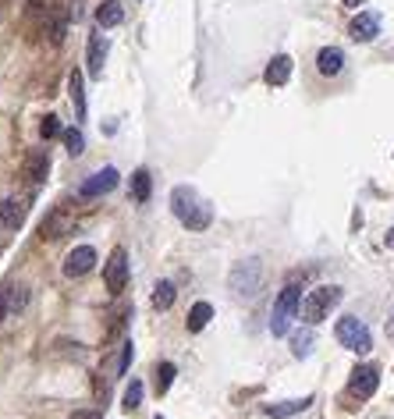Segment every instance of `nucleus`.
Returning <instances> with one entry per match:
<instances>
[{
    "mask_svg": "<svg viewBox=\"0 0 394 419\" xmlns=\"http://www.w3.org/2000/svg\"><path fill=\"white\" fill-rule=\"evenodd\" d=\"M171 210H175V217H178L189 231H206L210 221H213V210H210V206L199 199V192L189 188V185H178V188L171 192Z\"/></svg>",
    "mask_w": 394,
    "mask_h": 419,
    "instance_id": "f257e3e1",
    "label": "nucleus"
},
{
    "mask_svg": "<svg viewBox=\"0 0 394 419\" xmlns=\"http://www.w3.org/2000/svg\"><path fill=\"white\" fill-rule=\"evenodd\" d=\"M299 309H302V291H299V284H288L285 291L277 295V302H273V312H270V334H273V338H285Z\"/></svg>",
    "mask_w": 394,
    "mask_h": 419,
    "instance_id": "f03ea898",
    "label": "nucleus"
},
{
    "mask_svg": "<svg viewBox=\"0 0 394 419\" xmlns=\"http://www.w3.org/2000/svg\"><path fill=\"white\" fill-rule=\"evenodd\" d=\"M341 302V288L337 284H323V288H316V291H309V298L302 302V320L306 324H320V320H327V312Z\"/></svg>",
    "mask_w": 394,
    "mask_h": 419,
    "instance_id": "7ed1b4c3",
    "label": "nucleus"
},
{
    "mask_svg": "<svg viewBox=\"0 0 394 419\" xmlns=\"http://www.w3.org/2000/svg\"><path fill=\"white\" fill-rule=\"evenodd\" d=\"M334 334H337V341H341L348 352H369L373 348V334H369V327L359 320V317H341L337 320V327H334Z\"/></svg>",
    "mask_w": 394,
    "mask_h": 419,
    "instance_id": "20e7f679",
    "label": "nucleus"
},
{
    "mask_svg": "<svg viewBox=\"0 0 394 419\" xmlns=\"http://www.w3.org/2000/svg\"><path fill=\"white\" fill-rule=\"evenodd\" d=\"M263 284V263L259 259H242V263H235L231 270V291L242 295V298H252Z\"/></svg>",
    "mask_w": 394,
    "mask_h": 419,
    "instance_id": "39448f33",
    "label": "nucleus"
},
{
    "mask_svg": "<svg viewBox=\"0 0 394 419\" xmlns=\"http://www.w3.org/2000/svg\"><path fill=\"white\" fill-rule=\"evenodd\" d=\"M103 281H107V291H110V295H121V291H125V284H128V252H125L121 245L107 256Z\"/></svg>",
    "mask_w": 394,
    "mask_h": 419,
    "instance_id": "423d86ee",
    "label": "nucleus"
},
{
    "mask_svg": "<svg viewBox=\"0 0 394 419\" xmlns=\"http://www.w3.org/2000/svg\"><path fill=\"white\" fill-rule=\"evenodd\" d=\"M118 181H121V174H118L114 167H103V171H96V174H89V178L82 181L79 195H82V199H96V195H107V192H114V188H118Z\"/></svg>",
    "mask_w": 394,
    "mask_h": 419,
    "instance_id": "0eeeda50",
    "label": "nucleus"
},
{
    "mask_svg": "<svg viewBox=\"0 0 394 419\" xmlns=\"http://www.w3.org/2000/svg\"><path fill=\"white\" fill-rule=\"evenodd\" d=\"M380 387V370L376 366H355L348 377V391L355 398H373V391Z\"/></svg>",
    "mask_w": 394,
    "mask_h": 419,
    "instance_id": "6e6552de",
    "label": "nucleus"
},
{
    "mask_svg": "<svg viewBox=\"0 0 394 419\" xmlns=\"http://www.w3.org/2000/svg\"><path fill=\"white\" fill-rule=\"evenodd\" d=\"M93 263H96V249L93 245H79L64 259V277H86L93 270Z\"/></svg>",
    "mask_w": 394,
    "mask_h": 419,
    "instance_id": "1a4fd4ad",
    "label": "nucleus"
},
{
    "mask_svg": "<svg viewBox=\"0 0 394 419\" xmlns=\"http://www.w3.org/2000/svg\"><path fill=\"white\" fill-rule=\"evenodd\" d=\"M348 32H352V39H355V43H369V39H376V36H380V15H373V11L355 15Z\"/></svg>",
    "mask_w": 394,
    "mask_h": 419,
    "instance_id": "9d476101",
    "label": "nucleus"
},
{
    "mask_svg": "<svg viewBox=\"0 0 394 419\" xmlns=\"http://www.w3.org/2000/svg\"><path fill=\"white\" fill-rule=\"evenodd\" d=\"M266 85H288V78H292V57L288 54H277L270 64H266Z\"/></svg>",
    "mask_w": 394,
    "mask_h": 419,
    "instance_id": "9b49d317",
    "label": "nucleus"
},
{
    "mask_svg": "<svg viewBox=\"0 0 394 419\" xmlns=\"http://www.w3.org/2000/svg\"><path fill=\"white\" fill-rule=\"evenodd\" d=\"M46 171H50V153H46V149H32L29 160H25V178H29L32 185H39V181L46 178Z\"/></svg>",
    "mask_w": 394,
    "mask_h": 419,
    "instance_id": "f8f14e48",
    "label": "nucleus"
},
{
    "mask_svg": "<svg viewBox=\"0 0 394 419\" xmlns=\"http://www.w3.org/2000/svg\"><path fill=\"white\" fill-rule=\"evenodd\" d=\"M103 61H107V39L96 32V36H89V57H86V64H89V75H93V78H100V75H103Z\"/></svg>",
    "mask_w": 394,
    "mask_h": 419,
    "instance_id": "ddd939ff",
    "label": "nucleus"
},
{
    "mask_svg": "<svg viewBox=\"0 0 394 419\" xmlns=\"http://www.w3.org/2000/svg\"><path fill=\"white\" fill-rule=\"evenodd\" d=\"M316 68H320V75H337L345 68V54L337 46H323L316 54Z\"/></svg>",
    "mask_w": 394,
    "mask_h": 419,
    "instance_id": "4468645a",
    "label": "nucleus"
},
{
    "mask_svg": "<svg viewBox=\"0 0 394 419\" xmlns=\"http://www.w3.org/2000/svg\"><path fill=\"white\" fill-rule=\"evenodd\" d=\"M313 405V398L306 394V398H295V401H277V405H266L263 412L270 415V419H288V415H299V412H306Z\"/></svg>",
    "mask_w": 394,
    "mask_h": 419,
    "instance_id": "2eb2a0df",
    "label": "nucleus"
},
{
    "mask_svg": "<svg viewBox=\"0 0 394 419\" xmlns=\"http://www.w3.org/2000/svg\"><path fill=\"white\" fill-rule=\"evenodd\" d=\"M121 18H125V11H121L118 0H103L96 8V25L100 29H114V25H121Z\"/></svg>",
    "mask_w": 394,
    "mask_h": 419,
    "instance_id": "dca6fc26",
    "label": "nucleus"
},
{
    "mask_svg": "<svg viewBox=\"0 0 394 419\" xmlns=\"http://www.w3.org/2000/svg\"><path fill=\"white\" fill-rule=\"evenodd\" d=\"M0 221H4L8 228H22V221H25V206H22L15 195L0 199Z\"/></svg>",
    "mask_w": 394,
    "mask_h": 419,
    "instance_id": "f3484780",
    "label": "nucleus"
},
{
    "mask_svg": "<svg viewBox=\"0 0 394 419\" xmlns=\"http://www.w3.org/2000/svg\"><path fill=\"white\" fill-rule=\"evenodd\" d=\"M68 92H72V103H75V114L86 118V78H82L79 68L68 75Z\"/></svg>",
    "mask_w": 394,
    "mask_h": 419,
    "instance_id": "a211bd4d",
    "label": "nucleus"
},
{
    "mask_svg": "<svg viewBox=\"0 0 394 419\" xmlns=\"http://www.w3.org/2000/svg\"><path fill=\"white\" fill-rule=\"evenodd\" d=\"M213 320V305L210 302H196L192 309H189V320H185V327L192 331V334H199L206 324Z\"/></svg>",
    "mask_w": 394,
    "mask_h": 419,
    "instance_id": "6ab92c4d",
    "label": "nucleus"
},
{
    "mask_svg": "<svg viewBox=\"0 0 394 419\" xmlns=\"http://www.w3.org/2000/svg\"><path fill=\"white\" fill-rule=\"evenodd\" d=\"M149 188H153V178H149L146 167H139V171L132 174V195H135L139 202H146V199H149Z\"/></svg>",
    "mask_w": 394,
    "mask_h": 419,
    "instance_id": "aec40b11",
    "label": "nucleus"
},
{
    "mask_svg": "<svg viewBox=\"0 0 394 419\" xmlns=\"http://www.w3.org/2000/svg\"><path fill=\"white\" fill-rule=\"evenodd\" d=\"M313 341H316V334H313V324H309L306 331H299V334H292V352H295L299 359H306V355L313 352Z\"/></svg>",
    "mask_w": 394,
    "mask_h": 419,
    "instance_id": "412c9836",
    "label": "nucleus"
},
{
    "mask_svg": "<svg viewBox=\"0 0 394 419\" xmlns=\"http://www.w3.org/2000/svg\"><path fill=\"white\" fill-rule=\"evenodd\" d=\"M153 305H156L160 312L175 305V284H171V281H160V284L153 288Z\"/></svg>",
    "mask_w": 394,
    "mask_h": 419,
    "instance_id": "4be33fe9",
    "label": "nucleus"
},
{
    "mask_svg": "<svg viewBox=\"0 0 394 419\" xmlns=\"http://www.w3.org/2000/svg\"><path fill=\"white\" fill-rule=\"evenodd\" d=\"M175 362H160L156 366V394H167L171 391V384H175Z\"/></svg>",
    "mask_w": 394,
    "mask_h": 419,
    "instance_id": "5701e85b",
    "label": "nucleus"
},
{
    "mask_svg": "<svg viewBox=\"0 0 394 419\" xmlns=\"http://www.w3.org/2000/svg\"><path fill=\"white\" fill-rule=\"evenodd\" d=\"M64 146H68L72 156H82V153H86V139H82V132H79V128H68V132H64Z\"/></svg>",
    "mask_w": 394,
    "mask_h": 419,
    "instance_id": "b1692460",
    "label": "nucleus"
},
{
    "mask_svg": "<svg viewBox=\"0 0 394 419\" xmlns=\"http://www.w3.org/2000/svg\"><path fill=\"white\" fill-rule=\"evenodd\" d=\"M142 391H146V387H142L139 380L128 384V391H125V412H135V408L142 405Z\"/></svg>",
    "mask_w": 394,
    "mask_h": 419,
    "instance_id": "393cba45",
    "label": "nucleus"
},
{
    "mask_svg": "<svg viewBox=\"0 0 394 419\" xmlns=\"http://www.w3.org/2000/svg\"><path fill=\"white\" fill-rule=\"evenodd\" d=\"M64 32H68V15L61 11L57 18H53V22H50V43H53V46H61Z\"/></svg>",
    "mask_w": 394,
    "mask_h": 419,
    "instance_id": "a878e982",
    "label": "nucleus"
},
{
    "mask_svg": "<svg viewBox=\"0 0 394 419\" xmlns=\"http://www.w3.org/2000/svg\"><path fill=\"white\" fill-rule=\"evenodd\" d=\"M39 135H43V139H57V135H61V118H57V114H46L43 125H39Z\"/></svg>",
    "mask_w": 394,
    "mask_h": 419,
    "instance_id": "bb28decb",
    "label": "nucleus"
},
{
    "mask_svg": "<svg viewBox=\"0 0 394 419\" xmlns=\"http://www.w3.org/2000/svg\"><path fill=\"white\" fill-rule=\"evenodd\" d=\"M132 355H135V345L128 341V345H125V352H121V362H118V373H121V377L128 373V366H132Z\"/></svg>",
    "mask_w": 394,
    "mask_h": 419,
    "instance_id": "cd10ccee",
    "label": "nucleus"
},
{
    "mask_svg": "<svg viewBox=\"0 0 394 419\" xmlns=\"http://www.w3.org/2000/svg\"><path fill=\"white\" fill-rule=\"evenodd\" d=\"M29 302V295H25V288H18L15 295H11V288H8V309H22Z\"/></svg>",
    "mask_w": 394,
    "mask_h": 419,
    "instance_id": "c85d7f7f",
    "label": "nucleus"
},
{
    "mask_svg": "<svg viewBox=\"0 0 394 419\" xmlns=\"http://www.w3.org/2000/svg\"><path fill=\"white\" fill-rule=\"evenodd\" d=\"M8 317V288H0V320Z\"/></svg>",
    "mask_w": 394,
    "mask_h": 419,
    "instance_id": "c756f323",
    "label": "nucleus"
},
{
    "mask_svg": "<svg viewBox=\"0 0 394 419\" xmlns=\"http://www.w3.org/2000/svg\"><path fill=\"white\" fill-rule=\"evenodd\" d=\"M72 419H100V412H96V408H86V412H75Z\"/></svg>",
    "mask_w": 394,
    "mask_h": 419,
    "instance_id": "7c9ffc66",
    "label": "nucleus"
},
{
    "mask_svg": "<svg viewBox=\"0 0 394 419\" xmlns=\"http://www.w3.org/2000/svg\"><path fill=\"white\" fill-rule=\"evenodd\" d=\"M387 245H390V249H394V228H390V231H387Z\"/></svg>",
    "mask_w": 394,
    "mask_h": 419,
    "instance_id": "2f4dec72",
    "label": "nucleus"
},
{
    "mask_svg": "<svg viewBox=\"0 0 394 419\" xmlns=\"http://www.w3.org/2000/svg\"><path fill=\"white\" fill-rule=\"evenodd\" d=\"M39 4H43V0H29V11H36Z\"/></svg>",
    "mask_w": 394,
    "mask_h": 419,
    "instance_id": "473e14b6",
    "label": "nucleus"
},
{
    "mask_svg": "<svg viewBox=\"0 0 394 419\" xmlns=\"http://www.w3.org/2000/svg\"><path fill=\"white\" fill-rule=\"evenodd\" d=\"M345 4H348V8H355V4H362V0H345Z\"/></svg>",
    "mask_w": 394,
    "mask_h": 419,
    "instance_id": "72a5a7b5",
    "label": "nucleus"
},
{
    "mask_svg": "<svg viewBox=\"0 0 394 419\" xmlns=\"http://www.w3.org/2000/svg\"><path fill=\"white\" fill-rule=\"evenodd\" d=\"M390 320H394V312H390ZM390 327H394V324H390Z\"/></svg>",
    "mask_w": 394,
    "mask_h": 419,
    "instance_id": "f704fd0d",
    "label": "nucleus"
},
{
    "mask_svg": "<svg viewBox=\"0 0 394 419\" xmlns=\"http://www.w3.org/2000/svg\"><path fill=\"white\" fill-rule=\"evenodd\" d=\"M156 419H163V415H156Z\"/></svg>",
    "mask_w": 394,
    "mask_h": 419,
    "instance_id": "c9c22d12",
    "label": "nucleus"
}]
</instances>
